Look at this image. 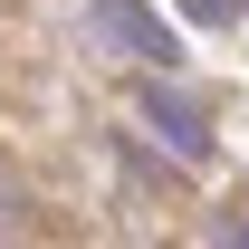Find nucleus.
Segmentation results:
<instances>
[{"instance_id":"nucleus-1","label":"nucleus","mask_w":249,"mask_h":249,"mask_svg":"<svg viewBox=\"0 0 249 249\" xmlns=\"http://www.w3.org/2000/svg\"><path fill=\"white\" fill-rule=\"evenodd\" d=\"M144 115H154V134H163L182 163H201V154H211V134H201V115H192L182 96H163V87H154V96H144Z\"/></svg>"},{"instance_id":"nucleus-2","label":"nucleus","mask_w":249,"mask_h":249,"mask_svg":"<svg viewBox=\"0 0 249 249\" xmlns=\"http://www.w3.org/2000/svg\"><path fill=\"white\" fill-rule=\"evenodd\" d=\"M96 19H106L124 48H144V58H173V38H163V19H154V10H134V0H96Z\"/></svg>"},{"instance_id":"nucleus-3","label":"nucleus","mask_w":249,"mask_h":249,"mask_svg":"<svg viewBox=\"0 0 249 249\" xmlns=\"http://www.w3.org/2000/svg\"><path fill=\"white\" fill-rule=\"evenodd\" d=\"M249 0H192V19H240Z\"/></svg>"},{"instance_id":"nucleus-4","label":"nucleus","mask_w":249,"mask_h":249,"mask_svg":"<svg viewBox=\"0 0 249 249\" xmlns=\"http://www.w3.org/2000/svg\"><path fill=\"white\" fill-rule=\"evenodd\" d=\"M220 249H249V211H240V220H230V230H220Z\"/></svg>"}]
</instances>
